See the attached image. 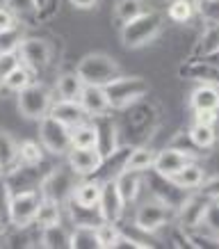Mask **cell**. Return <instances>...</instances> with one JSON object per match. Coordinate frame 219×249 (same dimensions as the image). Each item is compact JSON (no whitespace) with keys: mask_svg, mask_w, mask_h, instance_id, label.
<instances>
[{"mask_svg":"<svg viewBox=\"0 0 219 249\" xmlns=\"http://www.w3.org/2000/svg\"><path fill=\"white\" fill-rule=\"evenodd\" d=\"M162 21H165V18H162L160 12H155V9H146V12L139 14L137 18H133V21L121 25V30H119L121 44L126 46V48H130V51L151 44L153 39L162 32V25H165Z\"/></svg>","mask_w":219,"mask_h":249,"instance_id":"obj_1","label":"cell"},{"mask_svg":"<svg viewBox=\"0 0 219 249\" xmlns=\"http://www.w3.org/2000/svg\"><path fill=\"white\" fill-rule=\"evenodd\" d=\"M78 76L84 80V85H96V87H107V85L117 80L121 73L119 62L105 53H89L78 62Z\"/></svg>","mask_w":219,"mask_h":249,"instance_id":"obj_2","label":"cell"},{"mask_svg":"<svg viewBox=\"0 0 219 249\" xmlns=\"http://www.w3.org/2000/svg\"><path fill=\"white\" fill-rule=\"evenodd\" d=\"M149 89L151 87L142 76H119L105 87L112 110H128L137 101L146 98Z\"/></svg>","mask_w":219,"mask_h":249,"instance_id":"obj_3","label":"cell"},{"mask_svg":"<svg viewBox=\"0 0 219 249\" xmlns=\"http://www.w3.org/2000/svg\"><path fill=\"white\" fill-rule=\"evenodd\" d=\"M171 219H176V208H171V206H167L165 201L151 196V199H146L144 204L137 206L133 224H135V229L142 231V233L155 235L160 229H165Z\"/></svg>","mask_w":219,"mask_h":249,"instance_id":"obj_4","label":"cell"},{"mask_svg":"<svg viewBox=\"0 0 219 249\" xmlns=\"http://www.w3.org/2000/svg\"><path fill=\"white\" fill-rule=\"evenodd\" d=\"M55 103L53 89L46 87L44 83H34L28 85L25 89L18 91V112L25 117V119L39 121L44 119L46 114H51V107Z\"/></svg>","mask_w":219,"mask_h":249,"instance_id":"obj_5","label":"cell"},{"mask_svg":"<svg viewBox=\"0 0 219 249\" xmlns=\"http://www.w3.org/2000/svg\"><path fill=\"white\" fill-rule=\"evenodd\" d=\"M41 201H44L41 190H18V192H14L12 206H9V227H34Z\"/></svg>","mask_w":219,"mask_h":249,"instance_id":"obj_6","label":"cell"},{"mask_svg":"<svg viewBox=\"0 0 219 249\" xmlns=\"http://www.w3.org/2000/svg\"><path fill=\"white\" fill-rule=\"evenodd\" d=\"M78 176L71 167H53L51 172L46 174V178L41 181V195L46 199H55V201H60L62 206H67L71 201V196H73V190L78 185Z\"/></svg>","mask_w":219,"mask_h":249,"instance_id":"obj_7","label":"cell"},{"mask_svg":"<svg viewBox=\"0 0 219 249\" xmlns=\"http://www.w3.org/2000/svg\"><path fill=\"white\" fill-rule=\"evenodd\" d=\"M39 142L44 144V149L51 156H67L71 151V128L57 121L53 114H46L44 119H39Z\"/></svg>","mask_w":219,"mask_h":249,"instance_id":"obj_8","label":"cell"},{"mask_svg":"<svg viewBox=\"0 0 219 249\" xmlns=\"http://www.w3.org/2000/svg\"><path fill=\"white\" fill-rule=\"evenodd\" d=\"M212 206V199L210 196H205L201 190H194V192H189L187 199L181 204V208L176 211V224H181L183 229H192L201 227L208 217V211H210Z\"/></svg>","mask_w":219,"mask_h":249,"instance_id":"obj_9","label":"cell"},{"mask_svg":"<svg viewBox=\"0 0 219 249\" xmlns=\"http://www.w3.org/2000/svg\"><path fill=\"white\" fill-rule=\"evenodd\" d=\"M18 57H21V64H25L34 73H39L53 60V46H51V41H46V39L25 37L21 41V46H18Z\"/></svg>","mask_w":219,"mask_h":249,"instance_id":"obj_10","label":"cell"},{"mask_svg":"<svg viewBox=\"0 0 219 249\" xmlns=\"http://www.w3.org/2000/svg\"><path fill=\"white\" fill-rule=\"evenodd\" d=\"M103 158L105 156L99 151V146H71V151L67 153V165L80 178H89L99 172Z\"/></svg>","mask_w":219,"mask_h":249,"instance_id":"obj_11","label":"cell"},{"mask_svg":"<svg viewBox=\"0 0 219 249\" xmlns=\"http://www.w3.org/2000/svg\"><path fill=\"white\" fill-rule=\"evenodd\" d=\"M126 199L121 195L119 185L114 178L110 181H103V192H101V201H99V208H101V215L105 222H121L123 213H126Z\"/></svg>","mask_w":219,"mask_h":249,"instance_id":"obj_12","label":"cell"},{"mask_svg":"<svg viewBox=\"0 0 219 249\" xmlns=\"http://www.w3.org/2000/svg\"><path fill=\"white\" fill-rule=\"evenodd\" d=\"M183 78L197 80V83H212L219 85V62L215 57H205V60H187L178 69Z\"/></svg>","mask_w":219,"mask_h":249,"instance_id":"obj_13","label":"cell"},{"mask_svg":"<svg viewBox=\"0 0 219 249\" xmlns=\"http://www.w3.org/2000/svg\"><path fill=\"white\" fill-rule=\"evenodd\" d=\"M192 156H187V153H183L181 149H176V146H165L162 151H158V156H155V165H153V169L158 174H162V176H167V178H174L176 174L181 172L185 165H189L192 162Z\"/></svg>","mask_w":219,"mask_h":249,"instance_id":"obj_14","label":"cell"},{"mask_svg":"<svg viewBox=\"0 0 219 249\" xmlns=\"http://www.w3.org/2000/svg\"><path fill=\"white\" fill-rule=\"evenodd\" d=\"M94 126H96V133H99V151L103 156H110L112 151H117L121 144H119V126L110 112L99 114L94 117Z\"/></svg>","mask_w":219,"mask_h":249,"instance_id":"obj_15","label":"cell"},{"mask_svg":"<svg viewBox=\"0 0 219 249\" xmlns=\"http://www.w3.org/2000/svg\"><path fill=\"white\" fill-rule=\"evenodd\" d=\"M215 55H219V23L205 21L203 32L194 44L187 60H205V57H215Z\"/></svg>","mask_w":219,"mask_h":249,"instance_id":"obj_16","label":"cell"},{"mask_svg":"<svg viewBox=\"0 0 219 249\" xmlns=\"http://www.w3.org/2000/svg\"><path fill=\"white\" fill-rule=\"evenodd\" d=\"M51 114L57 121H62L64 126H68V128H73V126L89 119V114L84 112L80 101H67V98H57L53 103V107H51Z\"/></svg>","mask_w":219,"mask_h":249,"instance_id":"obj_17","label":"cell"},{"mask_svg":"<svg viewBox=\"0 0 219 249\" xmlns=\"http://www.w3.org/2000/svg\"><path fill=\"white\" fill-rule=\"evenodd\" d=\"M80 103H83L84 112L89 114V119L99 117V114L110 112V98H107L105 87H96V85H84L83 94H80Z\"/></svg>","mask_w":219,"mask_h":249,"instance_id":"obj_18","label":"cell"},{"mask_svg":"<svg viewBox=\"0 0 219 249\" xmlns=\"http://www.w3.org/2000/svg\"><path fill=\"white\" fill-rule=\"evenodd\" d=\"M133 151V146H119L117 151H112L110 156L103 158L99 172L94 174L101 181H110V178H117L121 172H126V162H128V156Z\"/></svg>","mask_w":219,"mask_h":249,"instance_id":"obj_19","label":"cell"},{"mask_svg":"<svg viewBox=\"0 0 219 249\" xmlns=\"http://www.w3.org/2000/svg\"><path fill=\"white\" fill-rule=\"evenodd\" d=\"M101 192H103V181L96 178V176H89V178H83L78 181L76 190H73V201L80 206H87V208H96L101 201Z\"/></svg>","mask_w":219,"mask_h":249,"instance_id":"obj_20","label":"cell"},{"mask_svg":"<svg viewBox=\"0 0 219 249\" xmlns=\"http://www.w3.org/2000/svg\"><path fill=\"white\" fill-rule=\"evenodd\" d=\"M189 107L194 110H219V85L201 83L189 94Z\"/></svg>","mask_w":219,"mask_h":249,"instance_id":"obj_21","label":"cell"},{"mask_svg":"<svg viewBox=\"0 0 219 249\" xmlns=\"http://www.w3.org/2000/svg\"><path fill=\"white\" fill-rule=\"evenodd\" d=\"M64 208H67L68 217L73 222V227H99L101 222H105L103 215H101L99 206H96V208H87V206H80L71 199Z\"/></svg>","mask_w":219,"mask_h":249,"instance_id":"obj_22","label":"cell"},{"mask_svg":"<svg viewBox=\"0 0 219 249\" xmlns=\"http://www.w3.org/2000/svg\"><path fill=\"white\" fill-rule=\"evenodd\" d=\"M84 89V80L78 76V71H67L57 76V83H55V94L60 98H67V101H80V94Z\"/></svg>","mask_w":219,"mask_h":249,"instance_id":"obj_23","label":"cell"},{"mask_svg":"<svg viewBox=\"0 0 219 249\" xmlns=\"http://www.w3.org/2000/svg\"><path fill=\"white\" fill-rule=\"evenodd\" d=\"M155 156H158V151L149 149L146 144H137V146H133V151H130V156H128L126 169L139 172V174L151 172L153 165H155Z\"/></svg>","mask_w":219,"mask_h":249,"instance_id":"obj_24","label":"cell"},{"mask_svg":"<svg viewBox=\"0 0 219 249\" xmlns=\"http://www.w3.org/2000/svg\"><path fill=\"white\" fill-rule=\"evenodd\" d=\"M114 181H117V185H119L121 195H123V199H126V204L137 201V196H139V192H142V188H144V174L126 169V172H121Z\"/></svg>","mask_w":219,"mask_h":249,"instance_id":"obj_25","label":"cell"},{"mask_svg":"<svg viewBox=\"0 0 219 249\" xmlns=\"http://www.w3.org/2000/svg\"><path fill=\"white\" fill-rule=\"evenodd\" d=\"M39 245L46 249H64L71 245V231H67L64 224L39 229Z\"/></svg>","mask_w":219,"mask_h":249,"instance_id":"obj_26","label":"cell"},{"mask_svg":"<svg viewBox=\"0 0 219 249\" xmlns=\"http://www.w3.org/2000/svg\"><path fill=\"white\" fill-rule=\"evenodd\" d=\"M174 181L181 185L183 190H187V192H194V190H199L201 185H203L205 181V172L203 167L199 165L197 160H192L189 165H185L181 169V172L174 176Z\"/></svg>","mask_w":219,"mask_h":249,"instance_id":"obj_27","label":"cell"},{"mask_svg":"<svg viewBox=\"0 0 219 249\" xmlns=\"http://www.w3.org/2000/svg\"><path fill=\"white\" fill-rule=\"evenodd\" d=\"M64 206L55 199H46L41 201L39 206V213H37V229H46V227H53V224H62V217H64Z\"/></svg>","mask_w":219,"mask_h":249,"instance_id":"obj_28","label":"cell"},{"mask_svg":"<svg viewBox=\"0 0 219 249\" xmlns=\"http://www.w3.org/2000/svg\"><path fill=\"white\" fill-rule=\"evenodd\" d=\"M16 165H18V142L9 133L0 130V169L2 174H7Z\"/></svg>","mask_w":219,"mask_h":249,"instance_id":"obj_29","label":"cell"},{"mask_svg":"<svg viewBox=\"0 0 219 249\" xmlns=\"http://www.w3.org/2000/svg\"><path fill=\"white\" fill-rule=\"evenodd\" d=\"M187 135L194 142V146H199L201 151H208L217 144V130H215V126H208V124H197L194 121L187 128Z\"/></svg>","mask_w":219,"mask_h":249,"instance_id":"obj_30","label":"cell"},{"mask_svg":"<svg viewBox=\"0 0 219 249\" xmlns=\"http://www.w3.org/2000/svg\"><path fill=\"white\" fill-rule=\"evenodd\" d=\"M46 149L37 140H23L18 144V165H44Z\"/></svg>","mask_w":219,"mask_h":249,"instance_id":"obj_31","label":"cell"},{"mask_svg":"<svg viewBox=\"0 0 219 249\" xmlns=\"http://www.w3.org/2000/svg\"><path fill=\"white\" fill-rule=\"evenodd\" d=\"M71 144L73 146H99V133L94 121L87 119L71 128Z\"/></svg>","mask_w":219,"mask_h":249,"instance_id":"obj_32","label":"cell"},{"mask_svg":"<svg viewBox=\"0 0 219 249\" xmlns=\"http://www.w3.org/2000/svg\"><path fill=\"white\" fill-rule=\"evenodd\" d=\"M146 5H144V0H117V5H114V18L119 21V25L123 23L133 21L137 18L139 14L146 12Z\"/></svg>","mask_w":219,"mask_h":249,"instance_id":"obj_33","label":"cell"},{"mask_svg":"<svg viewBox=\"0 0 219 249\" xmlns=\"http://www.w3.org/2000/svg\"><path fill=\"white\" fill-rule=\"evenodd\" d=\"M197 14V0H169L167 18L174 23H187Z\"/></svg>","mask_w":219,"mask_h":249,"instance_id":"obj_34","label":"cell"},{"mask_svg":"<svg viewBox=\"0 0 219 249\" xmlns=\"http://www.w3.org/2000/svg\"><path fill=\"white\" fill-rule=\"evenodd\" d=\"M71 249H101L96 227H73L71 231Z\"/></svg>","mask_w":219,"mask_h":249,"instance_id":"obj_35","label":"cell"},{"mask_svg":"<svg viewBox=\"0 0 219 249\" xmlns=\"http://www.w3.org/2000/svg\"><path fill=\"white\" fill-rule=\"evenodd\" d=\"M34 83V71L32 69H28L25 64H18V67L9 73L5 80H2V85H5V89H9V91H18L21 89H25L28 85H32Z\"/></svg>","mask_w":219,"mask_h":249,"instance_id":"obj_36","label":"cell"},{"mask_svg":"<svg viewBox=\"0 0 219 249\" xmlns=\"http://www.w3.org/2000/svg\"><path fill=\"white\" fill-rule=\"evenodd\" d=\"M119 222H101L96 227V235H99V247L101 249H117V242L121 238Z\"/></svg>","mask_w":219,"mask_h":249,"instance_id":"obj_37","label":"cell"},{"mask_svg":"<svg viewBox=\"0 0 219 249\" xmlns=\"http://www.w3.org/2000/svg\"><path fill=\"white\" fill-rule=\"evenodd\" d=\"M12 196H14V190L9 185L7 176L2 174L0 176V227L9 224V206H12Z\"/></svg>","mask_w":219,"mask_h":249,"instance_id":"obj_38","label":"cell"},{"mask_svg":"<svg viewBox=\"0 0 219 249\" xmlns=\"http://www.w3.org/2000/svg\"><path fill=\"white\" fill-rule=\"evenodd\" d=\"M2 5L9 7L18 18H25V16H39V0H2Z\"/></svg>","mask_w":219,"mask_h":249,"instance_id":"obj_39","label":"cell"},{"mask_svg":"<svg viewBox=\"0 0 219 249\" xmlns=\"http://www.w3.org/2000/svg\"><path fill=\"white\" fill-rule=\"evenodd\" d=\"M23 28H14V30L0 32V53H12V51H18V46L23 41Z\"/></svg>","mask_w":219,"mask_h":249,"instance_id":"obj_40","label":"cell"},{"mask_svg":"<svg viewBox=\"0 0 219 249\" xmlns=\"http://www.w3.org/2000/svg\"><path fill=\"white\" fill-rule=\"evenodd\" d=\"M21 64V57H18V51H12V53H0V80H5V78L14 71L16 67Z\"/></svg>","mask_w":219,"mask_h":249,"instance_id":"obj_41","label":"cell"},{"mask_svg":"<svg viewBox=\"0 0 219 249\" xmlns=\"http://www.w3.org/2000/svg\"><path fill=\"white\" fill-rule=\"evenodd\" d=\"M18 25H21V23H18V16H16L9 7L0 5V32L14 30V28H18Z\"/></svg>","mask_w":219,"mask_h":249,"instance_id":"obj_42","label":"cell"},{"mask_svg":"<svg viewBox=\"0 0 219 249\" xmlns=\"http://www.w3.org/2000/svg\"><path fill=\"white\" fill-rule=\"evenodd\" d=\"M194 121H197V124L215 126L219 121V110H194Z\"/></svg>","mask_w":219,"mask_h":249,"instance_id":"obj_43","label":"cell"},{"mask_svg":"<svg viewBox=\"0 0 219 249\" xmlns=\"http://www.w3.org/2000/svg\"><path fill=\"white\" fill-rule=\"evenodd\" d=\"M201 192H203L205 196H210L212 201H217L219 199V176H212V178H205L203 185H201Z\"/></svg>","mask_w":219,"mask_h":249,"instance_id":"obj_44","label":"cell"},{"mask_svg":"<svg viewBox=\"0 0 219 249\" xmlns=\"http://www.w3.org/2000/svg\"><path fill=\"white\" fill-rule=\"evenodd\" d=\"M205 224L212 229V233L217 235V240H219V204L217 201H212L210 211H208V217H205Z\"/></svg>","mask_w":219,"mask_h":249,"instance_id":"obj_45","label":"cell"},{"mask_svg":"<svg viewBox=\"0 0 219 249\" xmlns=\"http://www.w3.org/2000/svg\"><path fill=\"white\" fill-rule=\"evenodd\" d=\"M76 9H94L99 5V0H68Z\"/></svg>","mask_w":219,"mask_h":249,"instance_id":"obj_46","label":"cell"},{"mask_svg":"<svg viewBox=\"0 0 219 249\" xmlns=\"http://www.w3.org/2000/svg\"><path fill=\"white\" fill-rule=\"evenodd\" d=\"M0 176H2V169H0Z\"/></svg>","mask_w":219,"mask_h":249,"instance_id":"obj_47","label":"cell"},{"mask_svg":"<svg viewBox=\"0 0 219 249\" xmlns=\"http://www.w3.org/2000/svg\"><path fill=\"white\" fill-rule=\"evenodd\" d=\"M0 85H2V80H0Z\"/></svg>","mask_w":219,"mask_h":249,"instance_id":"obj_48","label":"cell"},{"mask_svg":"<svg viewBox=\"0 0 219 249\" xmlns=\"http://www.w3.org/2000/svg\"><path fill=\"white\" fill-rule=\"evenodd\" d=\"M217 204H219V199H217Z\"/></svg>","mask_w":219,"mask_h":249,"instance_id":"obj_49","label":"cell"}]
</instances>
